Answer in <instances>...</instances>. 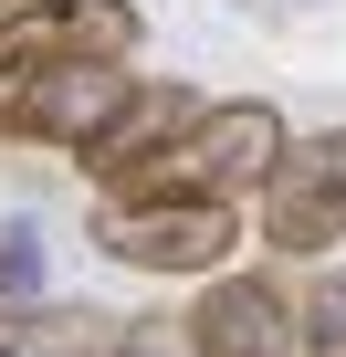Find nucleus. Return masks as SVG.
Here are the masks:
<instances>
[{
    "instance_id": "1",
    "label": "nucleus",
    "mask_w": 346,
    "mask_h": 357,
    "mask_svg": "<svg viewBox=\"0 0 346 357\" xmlns=\"http://www.w3.org/2000/svg\"><path fill=\"white\" fill-rule=\"evenodd\" d=\"M294 147L283 105L262 95H231V105H200L157 158H136L126 178H105V200H242L273 178V158Z\"/></svg>"
},
{
    "instance_id": "4",
    "label": "nucleus",
    "mask_w": 346,
    "mask_h": 357,
    "mask_svg": "<svg viewBox=\"0 0 346 357\" xmlns=\"http://www.w3.org/2000/svg\"><path fill=\"white\" fill-rule=\"evenodd\" d=\"M252 200H262V242H273V252H294V263L336 252V242H346V126L294 137Z\"/></svg>"
},
{
    "instance_id": "11",
    "label": "nucleus",
    "mask_w": 346,
    "mask_h": 357,
    "mask_svg": "<svg viewBox=\"0 0 346 357\" xmlns=\"http://www.w3.org/2000/svg\"><path fill=\"white\" fill-rule=\"evenodd\" d=\"M32 273H42V242L11 221V231H0V305H22V294H32Z\"/></svg>"
},
{
    "instance_id": "5",
    "label": "nucleus",
    "mask_w": 346,
    "mask_h": 357,
    "mask_svg": "<svg viewBox=\"0 0 346 357\" xmlns=\"http://www.w3.org/2000/svg\"><path fill=\"white\" fill-rule=\"evenodd\" d=\"M136 84L147 74H126V63H84V74H32V84H11L0 95V137H32V147H63V158H84L126 105H136Z\"/></svg>"
},
{
    "instance_id": "7",
    "label": "nucleus",
    "mask_w": 346,
    "mask_h": 357,
    "mask_svg": "<svg viewBox=\"0 0 346 357\" xmlns=\"http://www.w3.org/2000/svg\"><path fill=\"white\" fill-rule=\"evenodd\" d=\"M189 116H200V95H189V84H136V105H126L95 147H84V178H95V190H105V178H126L136 158H157Z\"/></svg>"
},
{
    "instance_id": "3",
    "label": "nucleus",
    "mask_w": 346,
    "mask_h": 357,
    "mask_svg": "<svg viewBox=\"0 0 346 357\" xmlns=\"http://www.w3.org/2000/svg\"><path fill=\"white\" fill-rule=\"evenodd\" d=\"M147 11L136 0H32L22 22H0V74H84V63H136Z\"/></svg>"
},
{
    "instance_id": "8",
    "label": "nucleus",
    "mask_w": 346,
    "mask_h": 357,
    "mask_svg": "<svg viewBox=\"0 0 346 357\" xmlns=\"http://www.w3.org/2000/svg\"><path fill=\"white\" fill-rule=\"evenodd\" d=\"M116 326L126 315H95V305H0V357H116Z\"/></svg>"
},
{
    "instance_id": "6",
    "label": "nucleus",
    "mask_w": 346,
    "mask_h": 357,
    "mask_svg": "<svg viewBox=\"0 0 346 357\" xmlns=\"http://www.w3.org/2000/svg\"><path fill=\"white\" fill-rule=\"evenodd\" d=\"M189 336H200V357H304V336H294V294H283L273 273H210Z\"/></svg>"
},
{
    "instance_id": "12",
    "label": "nucleus",
    "mask_w": 346,
    "mask_h": 357,
    "mask_svg": "<svg viewBox=\"0 0 346 357\" xmlns=\"http://www.w3.org/2000/svg\"><path fill=\"white\" fill-rule=\"evenodd\" d=\"M22 11H32V0H0V22H22Z\"/></svg>"
},
{
    "instance_id": "2",
    "label": "nucleus",
    "mask_w": 346,
    "mask_h": 357,
    "mask_svg": "<svg viewBox=\"0 0 346 357\" xmlns=\"http://www.w3.org/2000/svg\"><path fill=\"white\" fill-rule=\"evenodd\" d=\"M242 242L231 200H95V252L126 273H221Z\"/></svg>"
},
{
    "instance_id": "9",
    "label": "nucleus",
    "mask_w": 346,
    "mask_h": 357,
    "mask_svg": "<svg viewBox=\"0 0 346 357\" xmlns=\"http://www.w3.org/2000/svg\"><path fill=\"white\" fill-rule=\"evenodd\" d=\"M294 336H304V357H346V263L304 284V305H294Z\"/></svg>"
},
{
    "instance_id": "10",
    "label": "nucleus",
    "mask_w": 346,
    "mask_h": 357,
    "mask_svg": "<svg viewBox=\"0 0 346 357\" xmlns=\"http://www.w3.org/2000/svg\"><path fill=\"white\" fill-rule=\"evenodd\" d=\"M116 357H200V336H189V315H126Z\"/></svg>"
}]
</instances>
